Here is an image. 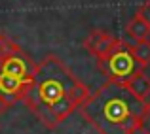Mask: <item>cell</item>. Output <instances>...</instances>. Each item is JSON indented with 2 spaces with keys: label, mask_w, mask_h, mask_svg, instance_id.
Instances as JSON below:
<instances>
[{
  "label": "cell",
  "mask_w": 150,
  "mask_h": 134,
  "mask_svg": "<svg viewBox=\"0 0 150 134\" xmlns=\"http://www.w3.org/2000/svg\"><path fill=\"white\" fill-rule=\"evenodd\" d=\"M91 94L89 87L55 55H48L34 66L23 104L46 128H57Z\"/></svg>",
  "instance_id": "1"
},
{
  "label": "cell",
  "mask_w": 150,
  "mask_h": 134,
  "mask_svg": "<svg viewBox=\"0 0 150 134\" xmlns=\"http://www.w3.org/2000/svg\"><path fill=\"white\" fill-rule=\"evenodd\" d=\"M141 104L122 85L106 81L78 108L80 115L99 134H135Z\"/></svg>",
  "instance_id": "2"
},
{
  "label": "cell",
  "mask_w": 150,
  "mask_h": 134,
  "mask_svg": "<svg viewBox=\"0 0 150 134\" xmlns=\"http://www.w3.org/2000/svg\"><path fill=\"white\" fill-rule=\"evenodd\" d=\"M97 66H99V70L106 76V81H112V83H118V85L125 83L133 74L143 70L137 64L135 57H133L131 45L124 40H118L114 49L105 59L97 61Z\"/></svg>",
  "instance_id": "3"
},
{
  "label": "cell",
  "mask_w": 150,
  "mask_h": 134,
  "mask_svg": "<svg viewBox=\"0 0 150 134\" xmlns=\"http://www.w3.org/2000/svg\"><path fill=\"white\" fill-rule=\"evenodd\" d=\"M34 66H36V62H33V59L27 53L19 51V53H13L0 61V72L19 81H30Z\"/></svg>",
  "instance_id": "4"
},
{
  "label": "cell",
  "mask_w": 150,
  "mask_h": 134,
  "mask_svg": "<svg viewBox=\"0 0 150 134\" xmlns=\"http://www.w3.org/2000/svg\"><path fill=\"white\" fill-rule=\"evenodd\" d=\"M118 44V38H114L112 34L105 32V30H91L88 34V38L84 40V47L97 59H105L110 51L114 49V45Z\"/></svg>",
  "instance_id": "5"
},
{
  "label": "cell",
  "mask_w": 150,
  "mask_h": 134,
  "mask_svg": "<svg viewBox=\"0 0 150 134\" xmlns=\"http://www.w3.org/2000/svg\"><path fill=\"white\" fill-rule=\"evenodd\" d=\"M29 89V81H19L15 77H10L0 72V98L13 106L15 102H23Z\"/></svg>",
  "instance_id": "6"
},
{
  "label": "cell",
  "mask_w": 150,
  "mask_h": 134,
  "mask_svg": "<svg viewBox=\"0 0 150 134\" xmlns=\"http://www.w3.org/2000/svg\"><path fill=\"white\" fill-rule=\"evenodd\" d=\"M122 87L127 91L137 102H146L150 96V77L144 74V70H139L137 74H133L125 83H122Z\"/></svg>",
  "instance_id": "7"
},
{
  "label": "cell",
  "mask_w": 150,
  "mask_h": 134,
  "mask_svg": "<svg viewBox=\"0 0 150 134\" xmlns=\"http://www.w3.org/2000/svg\"><path fill=\"white\" fill-rule=\"evenodd\" d=\"M125 34H127L131 40H135V42L148 40L150 38V25H146L144 21H141V19L135 15V17L125 25Z\"/></svg>",
  "instance_id": "8"
},
{
  "label": "cell",
  "mask_w": 150,
  "mask_h": 134,
  "mask_svg": "<svg viewBox=\"0 0 150 134\" xmlns=\"http://www.w3.org/2000/svg\"><path fill=\"white\" fill-rule=\"evenodd\" d=\"M131 53H133V57H135L137 64L143 70L146 68V66H150V40L135 42V44L131 45Z\"/></svg>",
  "instance_id": "9"
},
{
  "label": "cell",
  "mask_w": 150,
  "mask_h": 134,
  "mask_svg": "<svg viewBox=\"0 0 150 134\" xmlns=\"http://www.w3.org/2000/svg\"><path fill=\"white\" fill-rule=\"evenodd\" d=\"M137 131L141 134H150V100L143 102L137 119Z\"/></svg>",
  "instance_id": "10"
},
{
  "label": "cell",
  "mask_w": 150,
  "mask_h": 134,
  "mask_svg": "<svg viewBox=\"0 0 150 134\" xmlns=\"http://www.w3.org/2000/svg\"><path fill=\"white\" fill-rule=\"evenodd\" d=\"M19 51H21V47L15 44L13 40H10L8 36L0 34V61L10 57V55H13V53H19Z\"/></svg>",
  "instance_id": "11"
},
{
  "label": "cell",
  "mask_w": 150,
  "mask_h": 134,
  "mask_svg": "<svg viewBox=\"0 0 150 134\" xmlns=\"http://www.w3.org/2000/svg\"><path fill=\"white\" fill-rule=\"evenodd\" d=\"M135 15L141 19V21H144L146 25H150V0H148V2H144V4H141V6L137 8Z\"/></svg>",
  "instance_id": "12"
},
{
  "label": "cell",
  "mask_w": 150,
  "mask_h": 134,
  "mask_svg": "<svg viewBox=\"0 0 150 134\" xmlns=\"http://www.w3.org/2000/svg\"><path fill=\"white\" fill-rule=\"evenodd\" d=\"M10 108H11V104H8L4 98H0V115H2V113H6Z\"/></svg>",
  "instance_id": "13"
}]
</instances>
